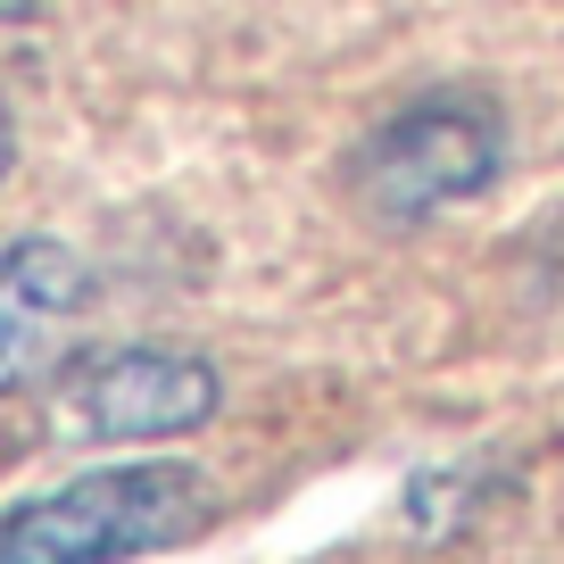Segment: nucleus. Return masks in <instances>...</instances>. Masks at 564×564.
Segmentation results:
<instances>
[{"instance_id":"7ed1b4c3","label":"nucleus","mask_w":564,"mask_h":564,"mask_svg":"<svg viewBox=\"0 0 564 564\" xmlns=\"http://www.w3.org/2000/svg\"><path fill=\"white\" fill-rule=\"evenodd\" d=\"M225 406V373L199 349H91L58 373L51 432L84 448H159L208 432Z\"/></svg>"},{"instance_id":"f257e3e1","label":"nucleus","mask_w":564,"mask_h":564,"mask_svg":"<svg viewBox=\"0 0 564 564\" xmlns=\"http://www.w3.org/2000/svg\"><path fill=\"white\" fill-rule=\"evenodd\" d=\"M216 523V481L183 457H124L0 507V564H133L192 547Z\"/></svg>"},{"instance_id":"f03ea898","label":"nucleus","mask_w":564,"mask_h":564,"mask_svg":"<svg viewBox=\"0 0 564 564\" xmlns=\"http://www.w3.org/2000/svg\"><path fill=\"white\" fill-rule=\"evenodd\" d=\"M507 166V117L481 91H423L399 117H382L357 141V199L382 225H423V216L457 208V199L490 192Z\"/></svg>"},{"instance_id":"423d86ee","label":"nucleus","mask_w":564,"mask_h":564,"mask_svg":"<svg viewBox=\"0 0 564 564\" xmlns=\"http://www.w3.org/2000/svg\"><path fill=\"white\" fill-rule=\"evenodd\" d=\"M9 150H18V141H9V108H0V175H9Z\"/></svg>"},{"instance_id":"39448f33","label":"nucleus","mask_w":564,"mask_h":564,"mask_svg":"<svg viewBox=\"0 0 564 564\" xmlns=\"http://www.w3.org/2000/svg\"><path fill=\"white\" fill-rule=\"evenodd\" d=\"M42 18V0H0V25H34Z\"/></svg>"},{"instance_id":"20e7f679","label":"nucleus","mask_w":564,"mask_h":564,"mask_svg":"<svg viewBox=\"0 0 564 564\" xmlns=\"http://www.w3.org/2000/svg\"><path fill=\"white\" fill-rule=\"evenodd\" d=\"M91 300V265L58 232H25L0 249V399L58 366V340Z\"/></svg>"}]
</instances>
